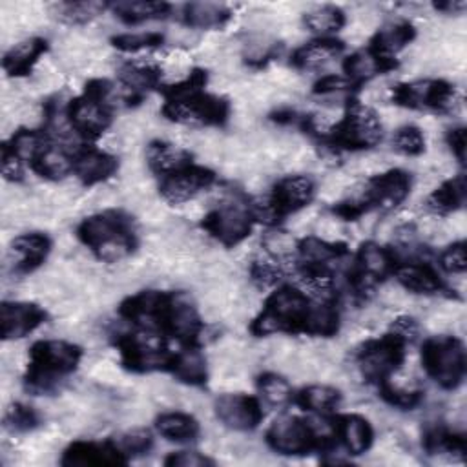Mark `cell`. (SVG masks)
<instances>
[{"label":"cell","instance_id":"obj_52","mask_svg":"<svg viewBox=\"0 0 467 467\" xmlns=\"http://www.w3.org/2000/svg\"><path fill=\"white\" fill-rule=\"evenodd\" d=\"M213 463L215 462L210 456H206L204 452L193 451V449L175 451L164 458V465H168V467H206V465H213Z\"/></svg>","mask_w":467,"mask_h":467},{"label":"cell","instance_id":"obj_53","mask_svg":"<svg viewBox=\"0 0 467 467\" xmlns=\"http://www.w3.org/2000/svg\"><path fill=\"white\" fill-rule=\"evenodd\" d=\"M2 175L5 181L11 182L24 181V162L5 142L2 144Z\"/></svg>","mask_w":467,"mask_h":467},{"label":"cell","instance_id":"obj_32","mask_svg":"<svg viewBox=\"0 0 467 467\" xmlns=\"http://www.w3.org/2000/svg\"><path fill=\"white\" fill-rule=\"evenodd\" d=\"M168 372L181 383L190 387H202L208 381V365L206 358L201 352V347L190 345L175 350Z\"/></svg>","mask_w":467,"mask_h":467},{"label":"cell","instance_id":"obj_33","mask_svg":"<svg viewBox=\"0 0 467 467\" xmlns=\"http://www.w3.org/2000/svg\"><path fill=\"white\" fill-rule=\"evenodd\" d=\"M465 193H467L465 175L462 171V173L440 182L425 197V208L429 213H432L436 217H447L463 206Z\"/></svg>","mask_w":467,"mask_h":467},{"label":"cell","instance_id":"obj_54","mask_svg":"<svg viewBox=\"0 0 467 467\" xmlns=\"http://www.w3.org/2000/svg\"><path fill=\"white\" fill-rule=\"evenodd\" d=\"M445 142L456 161L463 166L465 164V126H454L447 131Z\"/></svg>","mask_w":467,"mask_h":467},{"label":"cell","instance_id":"obj_48","mask_svg":"<svg viewBox=\"0 0 467 467\" xmlns=\"http://www.w3.org/2000/svg\"><path fill=\"white\" fill-rule=\"evenodd\" d=\"M40 425L36 410L26 403H13L4 414V427L11 432H29Z\"/></svg>","mask_w":467,"mask_h":467},{"label":"cell","instance_id":"obj_12","mask_svg":"<svg viewBox=\"0 0 467 467\" xmlns=\"http://www.w3.org/2000/svg\"><path fill=\"white\" fill-rule=\"evenodd\" d=\"M407 341L389 330L379 337L363 341L356 350V365L367 383L379 385L401 368L407 358Z\"/></svg>","mask_w":467,"mask_h":467},{"label":"cell","instance_id":"obj_13","mask_svg":"<svg viewBox=\"0 0 467 467\" xmlns=\"http://www.w3.org/2000/svg\"><path fill=\"white\" fill-rule=\"evenodd\" d=\"M255 217L252 201L241 195L223 201L212 208L201 221V228L226 248L241 244L254 230Z\"/></svg>","mask_w":467,"mask_h":467},{"label":"cell","instance_id":"obj_40","mask_svg":"<svg viewBox=\"0 0 467 467\" xmlns=\"http://www.w3.org/2000/svg\"><path fill=\"white\" fill-rule=\"evenodd\" d=\"M421 445L429 454H449L458 458H463L467 451L465 436L443 425L427 427L421 436Z\"/></svg>","mask_w":467,"mask_h":467},{"label":"cell","instance_id":"obj_55","mask_svg":"<svg viewBox=\"0 0 467 467\" xmlns=\"http://www.w3.org/2000/svg\"><path fill=\"white\" fill-rule=\"evenodd\" d=\"M392 332H396L398 336H401L409 345L416 341L418 334H420V325L414 317H409V316H400L396 317V321L390 323V328Z\"/></svg>","mask_w":467,"mask_h":467},{"label":"cell","instance_id":"obj_34","mask_svg":"<svg viewBox=\"0 0 467 467\" xmlns=\"http://www.w3.org/2000/svg\"><path fill=\"white\" fill-rule=\"evenodd\" d=\"M73 151L53 140L33 159L29 168L47 181H60L73 175Z\"/></svg>","mask_w":467,"mask_h":467},{"label":"cell","instance_id":"obj_11","mask_svg":"<svg viewBox=\"0 0 467 467\" xmlns=\"http://www.w3.org/2000/svg\"><path fill=\"white\" fill-rule=\"evenodd\" d=\"M398 261L392 248L376 241H365L354 254L352 265L347 270V285L352 296L367 301L378 285L394 274Z\"/></svg>","mask_w":467,"mask_h":467},{"label":"cell","instance_id":"obj_14","mask_svg":"<svg viewBox=\"0 0 467 467\" xmlns=\"http://www.w3.org/2000/svg\"><path fill=\"white\" fill-rule=\"evenodd\" d=\"M266 445L283 456H301L314 451L327 452L325 441L316 432L310 418L283 414L275 418L265 434Z\"/></svg>","mask_w":467,"mask_h":467},{"label":"cell","instance_id":"obj_15","mask_svg":"<svg viewBox=\"0 0 467 467\" xmlns=\"http://www.w3.org/2000/svg\"><path fill=\"white\" fill-rule=\"evenodd\" d=\"M157 330L168 339H175L181 347H201L204 323L184 292H168Z\"/></svg>","mask_w":467,"mask_h":467},{"label":"cell","instance_id":"obj_46","mask_svg":"<svg viewBox=\"0 0 467 467\" xmlns=\"http://www.w3.org/2000/svg\"><path fill=\"white\" fill-rule=\"evenodd\" d=\"M111 46L124 53H137L144 49H155L164 44V35L157 31H139V33H120L111 36Z\"/></svg>","mask_w":467,"mask_h":467},{"label":"cell","instance_id":"obj_44","mask_svg":"<svg viewBox=\"0 0 467 467\" xmlns=\"http://www.w3.org/2000/svg\"><path fill=\"white\" fill-rule=\"evenodd\" d=\"M378 387V394L379 398L400 410H412L416 409L421 401H423V390L420 389H409V387H401L392 383L390 379L376 385Z\"/></svg>","mask_w":467,"mask_h":467},{"label":"cell","instance_id":"obj_27","mask_svg":"<svg viewBox=\"0 0 467 467\" xmlns=\"http://www.w3.org/2000/svg\"><path fill=\"white\" fill-rule=\"evenodd\" d=\"M345 51V42L336 36H316L314 40L305 42L290 55V64L296 69L301 71H312L319 69L337 57H341Z\"/></svg>","mask_w":467,"mask_h":467},{"label":"cell","instance_id":"obj_36","mask_svg":"<svg viewBox=\"0 0 467 467\" xmlns=\"http://www.w3.org/2000/svg\"><path fill=\"white\" fill-rule=\"evenodd\" d=\"M155 431L168 441L190 443L199 438L201 425L188 412L170 410V412H161L155 418Z\"/></svg>","mask_w":467,"mask_h":467},{"label":"cell","instance_id":"obj_1","mask_svg":"<svg viewBox=\"0 0 467 467\" xmlns=\"http://www.w3.org/2000/svg\"><path fill=\"white\" fill-rule=\"evenodd\" d=\"M208 73L193 67L184 78L162 84L159 89L164 97L162 115L175 124L192 128L223 126L230 117V102L224 97L204 91Z\"/></svg>","mask_w":467,"mask_h":467},{"label":"cell","instance_id":"obj_28","mask_svg":"<svg viewBox=\"0 0 467 467\" xmlns=\"http://www.w3.org/2000/svg\"><path fill=\"white\" fill-rule=\"evenodd\" d=\"M398 67L396 58H383L374 55L368 49H359L343 60V75L350 80V84L359 89L372 78L394 71Z\"/></svg>","mask_w":467,"mask_h":467},{"label":"cell","instance_id":"obj_43","mask_svg":"<svg viewBox=\"0 0 467 467\" xmlns=\"http://www.w3.org/2000/svg\"><path fill=\"white\" fill-rule=\"evenodd\" d=\"M108 7L109 4H102V2H60L55 5V13L58 20L66 24L80 26L102 15Z\"/></svg>","mask_w":467,"mask_h":467},{"label":"cell","instance_id":"obj_31","mask_svg":"<svg viewBox=\"0 0 467 467\" xmlns=\"http://www.w3.org/2000/svg\"><path fill=\"white\" fill-rule=\"evenodd\" d=\"M146 162L155 175L166 177L184 166L193 164V153L182 146L157 139L146 146Z\"/></svg>","mask_w":467,"mask_h":467},{"label":"cell","instance_id":"obj_6","mask_svg":"<svg viewBox=\"0 0 467 467\" xmlns=\"http://www.w3.org/2000/svg\"><path fill=\"white\" fill-rule=\"evenodd\" d=\"M113 91L108 78H89L84 91L66 104V122L69 131L84 142L100 139L113 122Z\"/></svg>","mask_w":467,"mask_h":467},{"label":"cell","instance_id":"obj_47","mask_svg":"<svg viewBox=\"0 0 467 467\" xmlns=\"http://www.w3.org/2000/svg\"><path fill=\"white\" fill-rule=\"evenodd\" d=\"M248 274H250V281L261 290L275 288L285 275L281 265L274 255L254 259L248 268Z\"/></svg>","mask_w":467,"mask_h":467},{"label":"cell","instance_id":"obj_37","mask_svg":"<svg viewBox=\"0 0 467 467\" xmlns=\"http://www.w3.org/2000/svg\"><path fill=\"white\" fill-rule=\"evenodd\" d=\"M181 18L192 29H221L232 20V9L213 2H190L182 7Z\"/></svg>","mask_w":467,"mask_h":467},{"label":"cell","instance_id":"obj_25","mask_svg":"<svg viewBox=\"0 0 467 467\" xmlns=\"http://www.w3.org/2000/svg\"><path fill=\"white\" fill-rule=\"evenodd\" d=\"M297 266L332 268L345 257H348V246L341 241H327L323 237L306 235L296 243Z\"/></svg>","mask_w":467,"mask_h":467},{"label":"cell","instance_id":"obj_45","mask_svg":"<svg viewBox=\"0 0 467 467\" xmlns=\"http://www.w3.org/2000/svg\"><path fill=\"white\" fill-rule=\"evenodd\" d=\"M390 146L400 155L420 157L425 151V135H423L421 128H418L414 124H405V126H400L392 133Z\"/></svg>","mask_w":467,"mask_h":467},{"label":"cell","instance_id":"obj_2","mask_svg":"<svg viewBox=\"0 0 467 467\" xmlns=\"http://www.w3.org/2000/svg\"><path fill=\"white\" fill-rule=\"evenodd\" d=\"M77 237L104 263H117L131 255L139 244L133 217L117 208H108L82 219L77 226Z\"/></svg>","mask_w":467,"mask_h":467},{"label":"cell","instance_id":"obj_50","mask_svg":"<svg viewBox=\"0 0 467 467\" xmlns=\"http://www.w3.org/2000/svg\"><path fill=\"white\" fill-rule=\"evenodd\" d=\"M115 443L124 452V456L130 460L133 456L146 454L153 445V438L148 429H131V431L122 432L119 438H115Z\"/></svg>","mask_w":467,"mask_h":467},{"label":"cell","instance_id":"obj_24","mask_svg":"<svg viewBox=\"0 0 467 467\" xmlns=\"http://www.w3.org/2000/svg\"><path fill=\"white\" fill-rule=\"evenodd\" d=\"M11 263L15 274H33L51 252V239L42 232L20 234L11 241Z\"/></svg>","mask_w":467,"mask_h":467},{"label":"cell","instance_id":"obj_3","mask_svg":"<svg viewBox=\"0 0 467 467\" xmlns=\"http://www.w3.org/2000/svg\"><path fill=\"white\" fill-rule=\"evenodd\" d=\"M82 347L66 339H38L29 347L24 387L33 396L55 392L80 365Z\"/></svg>","mask_w":467,"mask_h":467},{"label":"cell","instance_id":"obj_42","mask_svg":"<svg viewBox=\"0 0 467 467\" xmlns=\"http://www.w3.org/2000/svg\"><path fill=\"white\" fill-rule=\"evenodd\" d=\"M259 400L270 407H283L292 401L294 389L290 381L277 372H263L255 379Z\"/></svg>","mask_w":467,"mask_h":467},{"label":"cell","instance_id":"obj_30","mask_svg":"<svg viewBox=\"0 0 467 467\" xmlns=\"http://www.w3.org/2000/svg\"><path fill=\"white\" fill-rule=\"evenodd\" d=\"M46 51H47L46 38H42V36L26 38V40L11 46L4 53L2 67H4L5 75H9V77H15V78L27 77Z\"/></svg>","mask_w":467,"mask_h":467},{"label":"cell","instance_id":"obj_9","mask_svg":"<svg viewBox=\"0 0 467 467\" xmlns=\"http://www.w3.org/2000/svg\"><path fill=\"white\" fill-rule=\"evenodd\" d=\"M421 367L443 390H456L467 372L465 345L451 334L431 336L421 345Z\"/></svg>","mask_w":467,"mask_h":467},{"label":"cell","instance_id":"obj_16","mask_svg":"<svg viewBox=\"0 0 467 467\" xmlns=\"http://www.w3.org/2000/svg\"><path fill=\"white\" fill-rule=\"evenodd\" d=\"M412 190V175L401 168H390L368 177L356 201L363 206L365 213L390 212L409 197Z\"/></svg>","mask_w":467,"mask_h":467},{"label":"cell","instance_id":"obj_49","mask_svg":"<svg viewBox=\"0 0 467 467\" xmlns=\"http://www.w3.org/2000/svg\"><path fill=\"white\" fill-rule=\"evenodd\" d=\"M438 266L451 275H463L467 270V254L465 241L458 239L447 244L438 255Z\"/></svg>","mask_w":467,"mask_h":467},{"label":"cell","instance_id":"obj_4","mask_svg":"<svg viewBox=\"0 0 467 467\" xmlns=\"http://www.w3.org/2000/svg\"><path fill=\"white\" fill-rule=\"evenodd\" d=\"M314 301L296 285H279L265 299L252 319L250 332L257 337L274 334H306Z\"/></svg>","mask_w":467,"mask_h":467},{"label":"cell","instance_id":"obj_26","mask_svg":"<svg viewBox=\"0 0 467 467\" xmlns=\"http://www.w3.org/2000/svg\"><path fill=\"white\" fill-rule=\"evenodd\" d=\"M334 420V431L337 443L343 445V449L352 454L359 456L370 451L374 443V429L370 421L361 414H336Z\"/></svg>","mask_w":467,"mask_h":467},{"label":"cell","instance_id":"obj_19","mask_svg":"<svg viewBox=\"0 0 467 467\" xmlns=\"http://www.w3.org/2000/svg\"><path fill=\"white\" fill-rule=\"evenodd\" d=\"M119 170V159L97 146L82 144L73 151V175L86 188L106 182Z\"/></svg>","mask_w":467,"mask_h":467},{"label":"cell","instance_id":"obj_35","mask_svg":"<svg viewBox=\"0 0 467 467\" xmlns=\"http://www.w3.org/2000/svg\"><path fill=\"white\" fill-rule=\"evenodd\" d=\"M341 400L343 396L339 389L327 383H312L296 390L292 403L310 414H334L341 405Z\"/></svg>","mask_w":467,"mask_h":467},{"label":"cell","instance_id":"obj_20","mask_svg":"<svg viewBox=\"0 0 467 467\" xmlns=\"http://www.w3.org/2000/svg\"><path fill=\"white\" fill-rule=\"evenodd\" d=\"M47 319V312L31 301H4L0 306L2 339L15 341L29 336Z\"/></svg>","mask_w":467,"mask_h":467},{"label":"cell","instance_id":"obj_21","mask_svg":"<svg viewBox=\"0 0 467 467\" xmlns=\"http://www.w3.org/2000/svg\"><path fill=\"white\" fill-rule=\"evenodd\" d=\"M130 460L119 449L115 440H77L71 441L62 452V465H124Z\"/></svg>","mask_w":467,"mask_h":467},{"label":"cell","instance_id":"obj_23","mask_svg":"<svg viewBox=\"0 0 467 467\" xmlns=\"http://www.w3.org/2000/svg\"><path fill=\"white\" fill-rule=\"evenodd\" d=\"M166 297H168V292L164 290H153V288L140 290L122 299L117 312L122 319H126L128 323L139 328L157 330V321L164 308Z\"/></svg>","mask_w":467,"mask_h":467},{"label":"cell","instance_id":"obj_51","mask_svg":"<svg viewBox=\"0 0 467 467\" xmlns=\"http://www.w3.org/2000/svg\"><path fill=\"white\" fill-rule=\"evenodd\" d=\"M358 89L350 84V80L343 73H330L317 78L312 86V93L317 97H330V95H347L348 99L354 97Z\"/></svg>","mask_w":467,"mask_h":467},{"label":"cell","instance_id":"obj_7","mask_svg":"<svg viewBox=\"0 0 467 467\" xmlns=\"http://www.w3.org/2000/svg\"><path fill=\"white\" fill-rule=\"evenodd\" d=\"M317 193V184L310 175L294 173L277 179L270 193L263 201H252L255 223L261 221L268 226L279 224L292 213L306 208Z\"/></svg>","mask_w":467,"mask_h":467},{"label":"cell","instance_id":"obj_38","mask_svg":"<svg viewBox=\"0 0 467 467\" xmlns=\"http://www.w3.org/2000/svg\"><path fill=\"white\" fill-rule=\"evenodd\" d=\"M111 13L124 24H142L150 20H164L171 13V5L166 2H146V0H124L109 4Z\"/></svg>","mask_w":467,"mask_h":467},{"label":"cell","instance_id":"obj_41","mask_svg":"<svg viewBox=\"0 0 467 467\" xmlns=\"http://www.w3.org/2000/svg\"><path fill=\"white\" fill-rule=\"evenodd\" d=\"M347 24V16L343 9L336 5H319L303 15V26L306 31L317 36H332L334 33L341 31Z\"/></svg>","mask_w":467,"mask_h":467},{"label":"cell","instance_id":"obj_17","mask_svg":"<svg viewBox=\"0 0 467 467\" xmlns=\"http://www.w3.org/2000/svg\"><path fill=\"white\" fill-rule=\"evenodd\" d=\"M217 420L237 432H248L259 427L265 418L263 401L246 392H224L213 400Z\"/></svg>","mask_w":467,"mask_h":467},{"label":"cell","instance_id":"obj_29","mask_svg":"<svg viewBox=\"0 0 467 467\" xmlns=\"http://www.w3.org/2000/svg\"><path fill=\"white\" fill-rule=\"evenodd\" d=\"M416 38V27L409 20H392L383 24L368 40V51L383 58H396Z\"/></svg>","mask_w":467,"mask_h":467},{"label":"cell","instance_id":"obj_10","mask_svg":"<svg viewBox=\"0 0 467 467\" xmlns=\"http://www.w3.org/2000/svg\"><path fill=\"white\" fill-rule=\"evenodd\" d=\"M390 100L396 106L434 115H452L462 106L460 91L443 78H416L396 84L390 89Z\"/></svg>","mask_w":467,"mask_h":467},{"label":"cell","instance_id":"obj_22","mask_svg":"<svg viewBox=\"0 0 467 467\" xmlns=\"http://www.w3.org/2000/svg\"><path fill=\"white\" fill-rule=\"evenodd\" d=\"M392 275L396 277L400 286L410 294L440 296L451 292V288H447V285L440 277L438 270L425 259L398 261Z\"/></svg>","mask_w":467,"mask_h":467},{"label":"cell","instance_id":"obj_8","mask_svg":"<svg viewBox=\"0 0 467 467\" xmlns=\"http://www.w3.org/2000/svg\"><path fill=\"white\" fill-rule=\"evenodd\" d=\"M113 345L119 350L120 365L135 374L168 372L173 350L168 347V337L157 330L139 328V332L117 334Z\"/></svg>","mask_w":467,"mask_h":467},{"label":"cell","instance_id":"obj_39","mask_svg":"<svg viewBox=\"0 0 467 467\" xmlns=\"http://www.w3.org/2000/svg\"><path fill=\"white\" fill-rule=\"evenodd\" d=\"M119 78L126 89L144 97L146 91L161 89L162 69L151 62H126L119 69Z\"/></svg>","mask_w":467,"mask_h":467},{"label":"cell","instance_id":"obj_18","mask_svg":"<svg viewBox=\"0 0 467 467\" xmlns=\"http://www.w3.org/2000/svg\"><path fill=\"white\" fill-rule=\"evenodd\" d=\"M215 181L217 175L213 170L193 162L166 177H161L159 193L168 204H184L199 193L210 190Z\"/></svg>","mask_w":467,"mask_h":467},{"label":"cell","instance_id":"obj_56","mask_svg":"<svg viewBox=\"0 0 467 467\" xmlns=\"http://www.w3.org/2000/svg\"><path fill=\"white\" fill-rule=\"evenodd\" d=\"M465 7H467V4H465V2H452V0H447V2H436V4H434V9H436V11H441V13H447V15L462 13Z\"/></svg>","mask_w":467,"mask_h":467},{"label":"cell","instance_id":"obj_5","mask_svg":"<svg viewBox=\"0 0 467 467\" xmlns=\"http://www.w3.org/2000/svg\"><path fill=\"white\" fill-rule=\"evenodd\" d=\"M383 139V124L378 111L356 97L347 99L339 120L330 124L317 142L334 151H363Z\"/></svg>","mask_w":467,"mask_h":467}]
</instances>
